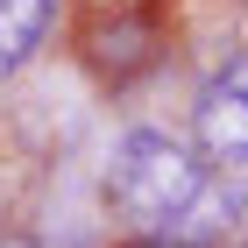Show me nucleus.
Returning <instances> with one entry per match:
<instances>
[{"instance_id":"nucleus-1","label":"nucleus","mask_w":248,"mask_h":248,"mask_svg":"<svg viewBox=\"0 0 248 248\" xmlns=\"http://www.w3.org/2000/svg\"><path fill=\"white\" fill-rule=\"evenodd\" d=\"M107 199L149 241H191V248L248 241V170L213 163L199 142H177L163 128H128L114 142Z\"/></svg>"},{"instance_id":"nucleus-2","label":"nucleus","mask_w":248,"mask_h":248,"mask_svg":"<svg viewBox=\"0 0 248 248\" xmlns=\"http://www.w3.org/2000/svg\"><path fill=\"white\" fill-rule=\"evenodd\" d=\"M191 135L213 163L248 170V50H234L206 71V85L191 99Z\"/></svg>"},{"instance_id":"nucleus-3","label":"nucleus","mask_w":248,"mask_h":248,"mask_svg":"<svg viewBox=\"0 0 248 248\" xmlns=\"http://www.w3.org/2000/svg\"><path fill=\"white\" fill-rule=\"evenodd\" d=\"M50 15H57V0H0V78L21 71V64L43 50Z\"/></svg>"},{"instance_id":"nucleus-5","label":"nucleus","mask_w":248,"mask_h":248,"mask_svg":"<svg viewBox=\"0 0 248 248\" xmlns=\"http://www.w3.org/2000/svg\"><path fill=\"white\" fill-rule=\"evenodd\" d=\"M149 248H191V241H149ZM234 248H248V241H234Z\"/></svg>"},{"instance_id":"nucleus-4","label":"nucleus","mask_w":248,"mask_h":248,"mask_svg":"<svg viewBox=\"0 0 248 248\" xmlns=\"http://www.w3.org/2000/svg\"><path fill=\"white\" fill-rule=\"evenodd\" d=\"M0 248H57V241H43V234H0Z\"/></svg>"}]
</instances>
